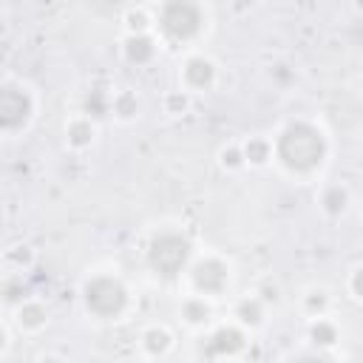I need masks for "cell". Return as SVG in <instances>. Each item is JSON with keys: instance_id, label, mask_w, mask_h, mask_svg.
<instances>
[{"instance_id": "cell-17", "label": "cell", "mask_w": 363, "mask_h": 363, "mask_svg": "<svg viewBox=\"0 0 363 363\" xmlns=\"http://www.w3.org/2000/svg\"><path fill=\"white\" fill-rule=\"evenodd\" d=\"M241 147H244V156H247L250 167H264V164H269V159H275L272 139H267V136H250Z\"/></svg>"}, {"instance_id": "cell-14", "label": "cell", "mask_w": 363, "mask_h": 363, "mask_svg": "<svg viewBox=\"0 0 363 363\" xmlns=\"http://www.w3.org/2000/svg\"><path fill=\"white\" fill-rule=\"evenodd\" d=\"M139 340H142V352H145L147 357H164V354H170V349H173V332H170L167 326H162V323L147 326Z\"/></svg>"}, {"instance_id": "cell-1", "label": "cell", "mask_w": 363, "mask_h": 363, "mask_svg": "<svg viewBox=\"0 0 363 363\" xmlns=\"http://www.w3.org/2000/svg\"><path fill=\"white\" fill-rule=\"evenodd\" d=\"M272 147H275L278 164L298 179L315 176L329 159V139H326L323 128L318 122H309V119L286 122L278 130Z\"/></svg>"}, {"instance_id": "cell-20", "label": "cell", "mask_w": 363, "mask_h": 363, "mask_svg": "<svg viewBox=\"0 0 363 363\" xmlns=\"http://www.w3.org/2000/svg\"><path fill=\"white\" fill-rule=\"evenodd\" d=\"M31 261H34V252H31V247L28 244H14V247H9L6 250V267L11 269V272H26L28 267H31Z\"/></svg>"}, {"instance_id": "cell-25", "label": "cell", "mask_w": 363, "mask_h": 363, "mask_svg": "<svg viewBox=\"0 0 363 363\" xmlns=\"http://www.w3.org/2000/svg\"><path fill=\"white\" fill-rule=\"evenodd\" d=\"M164 108H167V113H184L190 108V91H184V88L170 91L164 96Z\"/></svg>"}, {"instance_id": "cell-16", "label": "cell", "mask_w": 363, "mask_h": 363, "mask_svg": "<svg viewBox=\"0 0 363 363\" xmlns=\"http://www.w3.org/2000/svg\"><path fill=\"white\" fill-rule=\"evenodd\" d=\"M337 340H340V329H337L335 320H329L326 315L312 318V323H309V343H312V346H318V349H332Z\"/></svg>"}, {"instance_id": "cell-4", "label": "cell", "mask_w": 363, "mask_h": 363, "mask_svg": "<svg viewBox=\"0 0 363 363\" xmlns=\"http://www.w3.org/2000/svg\"><path fill=\"white\" fill-rule=\"evenodd\" d=\"M156 28L164 43L170 45H184L193 43L204 31V9L199 0H162L156 6Z\"/></svg>"}, {"instance_id": "cell-26", "label": "cell", "mask_w": 363, "mask_h": 363, "mask_svg": "<svg viewBox=\"0 0 363 363\" xmlns=\"http://www.w3.org/2000/svg\"><path fill=\"white\" fill-rule=\"evenodd\" d=\"M349 292H352L354 301H363V264L352 269V275H349Z\"/></svg>"}, {"instance_id": "cell-12", "label": "cell", "mask_w": 363, "mask_h": 363, "mask_svg": "<svg viewBox=\"0 0 363 363\" xmlns=\"http://www.w3.org/2000/svg\"><path fill=\"white\" fill-rule=\"evenodd\" d=\"M179 312H182V320L187 323V326H193V329H204L210 320H213V306H210V301H207V295H187L184 301H182V306H179Z\"/></svg>"}, {"instance_id": "cell-28", "label": "cell", "mask_w": 363, "mask_h": 363, "mask_svg": "<svg viewBox=\"0 0 363 363\" xmlns=\"http://www.w3.org/2000/svg\"><path fill=\"white\" fill-rule=\"evenodd\" d=\"M252 3H255V0H233V9H235V11H247Z\"/></svg>"}, {"instance_id": "cell-22", "label": "cell", "mask_w": 363, "mask_h": 363, "mask_svg": "<svg viewBox=\"0 0 363 363\" xmlns=\"http://www.w3.org/2000/svg\"><path fill=\"white\" fill-rule=\"evenodd\" d=\"M218 164L227 170V173H235L241 167H247V156H244V147L241 145H227L218 150Z\"/></svg>"}, {"instance_id": "cell-24", "label": "cell", "mask_w": 363, "mask_h": 363, "mask_svg": "<svg viewBox=\"0 0 363 363\" xmlns=\"http://www.w3.org/2000/svg\"><path fill=\"white\" fill-rule=\"evenodd\" d=\"M3 295H6V303H9V306H17L20 301H26L28 295H26V286H23V275L11 272V275L6 278V284H3Z\"/></svg>"}, {"instance_id": "cell-11", "label": "cell", "mask_w": 363, "mask_h": 363, "mask_svg": "<svg viewBox=\"0 0 363 363\" xmlns=\"http://www.w3.org/2000/svg\"><path fill=\"white\" fill-rule=\"evenodd\" d=\"M94 139H96V119H91L88 113H79V116L68 119V125H65V142H68L74 150L91 147Z\"/></svg>"}, {"instance_id": "cell-6", "label": "cell", "mask_w": 363, "mask_h": 363, "mask_svg": "<svg viewBox=\"0 0 363 363\" xmlns=\"http://www.w3.org/2000/svg\"><path fill=\"white\" fill-rule=\"evenodd\" d=\"M187 281H190L193 292H199V295H207V298L221 295L230 286V264L218 255L196 258L187 267Z\"/></svg>"}, {"instance_id": "cell-2", "label": "cell", "mask_w": 363, "mask_h": 363, "mask_svg": "<svg viewBox=\"0 0 363 363\" xmlns=\"http://www.w3.org/2000/svg\"><path fill=\"white\" fill-rule=\"evenodd\" d=\"M190 258H193V244L176 227H159V230H153L150 238H147V244H145V264L162 281H173L182 272H187Z\"/></svg>"}, {"instance_id": "cell-21", "label": "cell", "mask_w": 363, "mask_h": 363, "mask_svg": "<svg viewBox=\"0 0 363 363\" xmlns=\"http://www.w3.org/2000/svg\"><path fill=\"white\" fill-rule=\"evenodd\" d=\"M111 99H113V94H105V91H99V88H94V91L85 96V111H82V113H88L91 119H102L105 113H111Z\"/></svg>"}, {"instance_id": "cell-9", "label": "cell", "mask_w": 363, "mask_h": 363, "mask_svg": "<svg viewBox=\"0 0 363 363\" xmlns=\"http://www.w3.org/2000/svg\"><path fill=\"white\" fill-rule=\"evenodd\" d=\"M156 54H159V43H156V37L150 31H145V34H125V40H122L125 62L142 68V65H150L156 60Z\"/></svg>"}, {"instance_id": "cell-5", "label": "cell", "mask_w": 363, "mask_h": 363, "mask_svg": "<svg viewBox=\"0 0 363 363\" xmlns=\"http://www.w3.org/2000/svg\"><path fill=\"white\" fill-rule=\"evenodd\" d=\"M34 108H37L34 94H31L26 85H20V82H6V85L0 88V128H3V133L11 136V133L23 130V128L31 122Z\"/></svg>"}, {"instance_id": "cell-8", "label": "cell", "mask_w": 363, "mask_h": 363, "mask_svg": "<svg viewBox=\"0 0 363 363\" xmlns=\"http://www.w3.org/2000/svg\"><path fill=\"white\" fill-rule=\"evenodd\" d=\"M218 79V65L207 54H190L182 62V88L190 94H204L216 85Z\"/></svg>"}, {"instance_id": "cell-27", "label": "cell", "mask_w": 363, "mask_h": 363, "mask_svg": "<svg viewBox=\"0 0 363 363\" xmlns=\"http://www.w3.org/2000/svg\"><path fill=\"white\" fill-rule=\"evenodd\" d=\"M255 292L261 295L264 303H275V301H278V286H275V284H272V286H258Z\"/></svg>"}, {"instance_id": "cell-19", "label": "cell", "mask_w": 363, "mask_h": 363, "mask_svg": "<svg viewBox=\"0 0 363 363\" xmlns=\"http://www.w3.org/2000/svg\"><path fill=\"white\" fill-rule=\"evenodd\" d=\"M301 306H303V312H306L309 318H320V315L329 312V292H326L323 286H312V289L303 292Z\"/></svg>"}, {"instance_id": "cell-3", "label": "cell", "mask_w": 363, "mask_h": 363, "mask_svg": "<svg viewBox=\"0 0 363 363\" xmlns=\"http://www.w3.org/2000/svg\"><path fill=\"white\" fill-rule=\"evenodd\" d=\"M79 298H82L85 312L99 320H116L130 306V289L113 272H96V275L85 278Z\"/></svg>"}, {"instance_id": "cell-15", "label": "cell", "mask_w": 363, "mask_h": 363, "mask_svg": "<svg viewBox=\"0 0 363 363\" xmlns=\"http://www.w3.org/2000/svg\"><path fill=\"white\" fill-rule=\"evenodd\" d=\"M349 187L346 184H326L320 190V210L329 216V218H340L346 210H349Z\"/></svg>"}, {"instance_id": "cell-10", "label": "cell", "mask_w": 363, "mask_h": 363, "mask_svg": "<svg viewBox=\"0 0 363 363\" xmlns=\"http://www.w3.org/2000/svg\"><path fill=\"white\" fill-rule=\"evenodd\" d=\"M14 326L26 335H37L48 326V309L37 298H26L14 306Z\"/></svg>"}, {"instance_id": "cell-13", "label": "cell", "mask_w": 363, "mask_h": 363, "mask_svg": "<svg viewBox=\"0 0 363 363\" xmlns=\"http://www.w3.org/2000/svg\"><path fill=\"white\" fill-rule=\"evenodd\" d=\"M264 312H267V303L261 301L258 292H252V295L238 298V303H235V309H233V318H235V323H241L244 329H258V326L264 323Z\"/></svg>"}, {"instance_id": "cell-23", "label": "cell", "mask_w": 363, "mask_h": 363, "mask_svg": "<svg viewBox=\"0 0 363 363\" xmlns=\"http://www.w3.org/2000/svg\"><path fill=\"white\" fill-rule=\"evenodd\" d=\"M150 26H156V20L145 9H130L125 14V31L128 34H145V31H150Z\"/></svg>"}, {"instance_id": "cell-18", "label": "cell", "mask_w": 363, "mask_h": 363, "mask_svg": "<svg viewBox=\"0 0 363 363\" xmlns=\"http://www.w3.org/2000/svg\"><path fill=\"white\" fill-rule=\"evenodd\" d=\"M111 113L122 122H130L139 116V96L133 91H116L111 99Z\"/></svg>"}, {"instance_id": "cell-7", "label": "cell", "mask_w": 363, "mask_h": 363, "mask_svg": "<svg viewBox=\"0 0 363 363\" xmlns=\"http://www.w3.org/2000/svg\"><path fill=\"white\" fill-rule=\"evenodd\" d=\"M247 346V329L241 323H224V326H216L204 343H201V354L210 357V360H218V357H238Z\"/></svg>"}]
</instances>
